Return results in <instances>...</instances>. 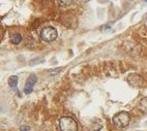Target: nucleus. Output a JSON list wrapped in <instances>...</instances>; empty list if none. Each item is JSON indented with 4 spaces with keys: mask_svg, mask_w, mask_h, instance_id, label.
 <instances>
[{
    "mask_svg": "<svg viewBox=\"0 0 147 131\" xmlns=\"http://www.w3.org/2000/svg\"><path fill=\"white\" fill-rule=\"evenodd\" d=\"M131 117L127 112H120L113 117V123L117 128H124L129 124Z\"/></svg>",
    "mask_w": 147,
    "mask_h": 131,
    "instance_id": "obj_1",
    "label": "nucleus"
},
{
    "mask_svg": "<svg viewBox=\"0 0 147 131\" xmlns=\"http://www.w3.org/2000/svg\"><path fill=\"white\" fill-rule=\"evenodd\" d=\"M59 127L61 131H77L78 124L71 117H62L59 120Z\"/></svg>",
    "mask_w": 147,
    "mask_h": 131,
    "instance_id": "obj_2",
    "label": "nucleus"
},
{
    "mask_svg": "<svg viewBox=\"0 0 147 131\" xmlns=\"http://www.w3.org/2000/svg\"><path fill=\"white\" fill-rule=\"evenodd\" d=\"M42 39L46 42H51L57 38V30L53 27H46L40 32Z\"/></svg>",
    "mask_w": 147,
    "mask_h": 131,
    "instance_id": "obj_3",
    "label": "nucleus"
},
{
    "mask_svg": "<svg viewBox=\"0 0 147 131\" xmlns=\"http://www.w3.org/2000/svg\"><path fill=\"white\" fill-rule=\"evenodd\" d=\"M126 81H127V83H129L131 87H134V88H142V87H144V85H145L144 79H143L141 76H139V74H129Z\"/></svg>",
    "mask_w": 147,
    "mask_h": 131,
    "instance_id": "obj_4",
    "label": "nucleus"
},
{
    "mask_svg": "<svg viewBox=\"0 0 147 131\" xmlns=\"http://www.w3.org/2000/svg\"><path fill=\"white\" fill-rule=\"evenodd\" d=\"M37 82V76L35 74H30L29 78L27 79L26 84H25V88H24V92L25 94H30L33 90V86Z\"/></svg>",
    "mask_w": 147,
    "mask_h": 131,
    "instance_id": "obj_5",
    "label": "nucleus"
},
{
    "mask_svg": "<svg viewBox=\"0 0 147 131\" xmlns=\"http://www.w3.org/2000/svg\"><path fill=\"white\" fill-rule=\"evenodd\" d=\"M138 108L142 113H147V97L142 98L141 101L139 102V105H138Z\"/></svg>",
    "mask_w": 147,
    "mask_h": 131,
    "instance_id": "obj_6",
    "label": "nucleus"
},
{
    "mask_svg": "<svg viewBox=\"0 0 147 131\" xmlns=\"http://www.w3.org/2000/svg\"><path fill=\"white\" fill-rule=\"evenodd\" d=\"M56 3L60 7H67L73 3V0H56Z\"/></svg>",
    "mask_w": 147,
    "mask_h": 131,
    "instance_id": "obj_7",
    "label": "nucleus"
},
{
    "mask_svg": "<svg viewBox=\"0 0 147 131\" xmlns=\"http://www.w3.org/2000/svg\"><path fill=\"white\" fill-rule=\"evenodd\" d=\"M8 85L11 88H16L17 85H18V76H11L9 79H8Z\"/></svg>",
    "mask_w": 147,
    "mask_h": 131,
    "instance_id": "obj_8",
    "label": "nucleus"
},
{
    "mask_svg": "<svg viewBox=\"0 0 147 131\" xmlns=\"http://www.w3.org/2000/svg\"><path fill=\"white\" fill-rule=\"evenodd\" d=\"M21 40H22V36H21V34H19V33L13 34L11 38V43H13V45H19V43L21 42Z\"/></svg>",
    "mask_w": 147,
    "mask_h": 131,
    "instance_id": "obj_9",
    "label": "nucleus"
},
{
    "mask_svg": "<svg viewBox=\"0 0 147 131\" xmlns=\"http://www.w3.org/2000/svg\"><path fill=\"white\" fill-rule=\"evenodd\" d=\"M61 69H62V68H61V67H60V68L54 69V71H49V72H50V74H57V72H59V71H60Z\"/></svg>",
    "mask_w": 147,
    "mask_h": 131,
    "instance_id": "obj_10",
    "label": "nucleus"
},
{
    "mask_svg": "<svg viewBox=\"0 0 147 131\" xmlns=\"http://www.w3.org/2000/svg\"><path fill=\"white\" fill-rule=\"evenodd\" d=\"M21 131H29L28 126H21Z\"/></svg>",
    "mask_w": 147,
    "mask_h": 131,
    "instance_id": "obj_11",
    "label": "nucleus"
},
{
    "mask_svg": "<svg viewBox=\"0 0 147 131\" xmlns=\"http://www.w3.org/2000/svg\"><path fill=\"white\" fill-rule=\"evenodd\" d=\"M81 1H83V2H88L89 0H81Z\"/></svg>",
    "mask_w": 147,
    "mask_h": 131,
    "instance_id": "obj_12",
    "label": "nucleus"
},
{
    "mask_svg": "<svg viewBox=\"0 0 147 131\" xmlns=\"http://www.w3.org/2000/svg\"><path fill=\"white\" fill-rule=\"evenodd\" d=\"M146 18H147V13H146Z\"/></svg>",
    "mask_w": 147,
    "mask_h": 131,
    "instance_id": "obj_13",
    "label": "nucleus"
},
{
    "mask_svg": "<svg viewBox=\"0 0 147 131\" xmlns=\"http://www.w3.org/2000/svg\"><path fill=\"white\" fill-rule=\"evenodd\" d=\"M145 1H146V2H147V0H145Z\"/></svg>",
    "mask_w": 147,
    "mask_h": 131,
    "instance_id": "obj_14",
    "label": "nucleus"
}]
</instances>
